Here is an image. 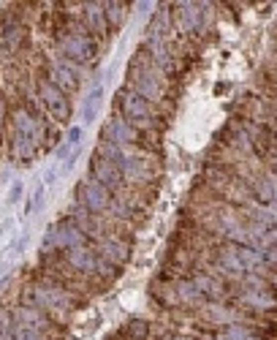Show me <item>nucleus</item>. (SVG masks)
Instances as JSON below:
<instances>
[{
	"label": "nucleus",
	"instance_id": "1",
	"mask_svg": "<svg viewBox=\"0 0 277 340\" xmlns=\"http://www.w3.org/2000/svg\"><path fill=\"white\" fill-rule=\"evenodd\" d=\"M117 106L123 109L125 114V123L134 125V128L138 131V134H144V131H152L155 125V112H152V103L147 101V98H141L138 93H134V90H120L117 93Z\"/></svg>",
	"mask_w": 277,
	"mask_h": 340
},
{
	"label": "nucleus",
	"instance_id": "2",
	"mask_svg": "<svg viewBox=\"0 0 277 340\" xmlns=\"http://www.w3.org/2000/svg\"><path fill=\"white\" fill-rule=\"evenodd\" d=\"M76 196H79V201H82V204L87 207L90 212H98V215H101V212H109V207L114 204V201H112V193H109L106 188H103L101 182L95 180V177L79 182Z\"/></svg>",
	"mask_w": 277,
	"mask_h": 340
},
{
	"label": "nucleus",
	"instance_id": "3",
	"mask_svg": "<svg viewBox=\"0 0 277 340\" xmlns=\"http://www.w3.org/2000/svg\"><path fill=\"white\" fill-rule=\"evenodd\" d=\"M41 93H44V103L52 109V114L68 117V101H66V95H63V90L57 87V85H52L49 79H46V82H41Z\"/></svg>",
	"mask_w": 277,
	"mask_h": 340
},
{
	"label": "nucleus",
	"instance_id": "4",
	"mask_svg": "<svg viewBox=\"0 0 277 340\" xmlns=\"http://www.w3.org/2000/svg\"><path fill=\"white\" fill-rule=\"evenodd\" d=\"M19 196H22V185H19V182H16V185L11 188V196H8V201H16V199H19Z\"/></svg>",
	"mask_w": 277,
	"mask_h": 340
}]
</instances>
